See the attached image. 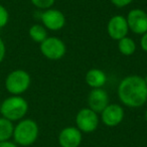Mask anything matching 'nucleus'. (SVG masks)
<instances>
[{"label": "nucleus", "instance_id": "nucleus-5", "mask_svg": "<svg viewBox=\"0 0 147 147\" xmlns=\"http://www.w3.org/2000/svg\"><path fill=\"white\" fill-rule=\"evenodd\" d=\"M40 51L47 59L57 61L63 57L67 53L65 43L57 36L47 37L40 43Z\"/></svg>", "mask_w": 147, "mask_h": 147}, {"label": "nucleus", "instance_id": "nucleus-9", "mask_svg": "<svg viewBox=\"0 0 147 147\" xmlns=\"http://www.w3.org/2000/svg\"><path fill=\"white\" fill-rule=\"evenodd\" d=\"M129 31L128 23L126 17L123 15H114L111 17L107 24V32L109 36L114 40H120L127 36Z\"/></svg>", "mask_w": 147, "mask_h": 147}, {"label": "nucleus", "instance_id": "nucleus-10", "mask_svg": "<svg viewBox=\"0 0 147 147\" xmlns=\"http://www.w3.org/2000/svg\"><path fill=\"white\" fill-rule=\"evenodd\" d=\"M124 109L118 104H109L101 112V120L106 126L116 127L124 120Z\"/></svg>", "mask_w": 147, "mask_h": 147}, {"label": "nucleus", "instance_id": "nucleus-6", "mask_svg": "<svg viewBox=\"0 0 147 147\" xmlns=\"http://www.w3.org/2000/svg\"><path fill=\"white\" fill-rule=\"evenodd\" d=\"M99 119L98 113L94 112L90 108H83L76 116L77 128L82 133H92L98 128Z\"/></svg>", "mask_w": 147, "mask_h": 147}, {"label": "nucleus", "instance_id": "nucleus-17", "mask_svg": "<svg viewBox=\"0 0 147 147\" xmlns=\"http://www.w3.org/2000/svg\"><path fill=\"white\" fill-rule=\"evenodd\" d=\"M30 1L35 7L47 10V9L51 8V6L55 4V0H30Z\"/></svg>", "mask_w": 147, "mask_h": 147}, {"label": "nucleus", "instance_id": "nucleus-14", "mask_svg": "<svg viewBox=\"0 0 147 147\" xmlns=\"http://www.w3.org/2000/svg\"><path fill=\"white\" fill-rule=\"evenodd\" d=\"M14 126L12 122L2 117L0 118V142L8 141L13 136Z\"/></svg>", "mask_w": 147, "mask_h": 147}, {"label": "nucleus", "instance_id": "nucleus-25", "mask_svg": "<svg viewBox=\"0 0 147 147\" xmlns=\"http://www.w3.org/2000/svg\"><path fill=\"white\" fill-rule=\"evenodd\" d=\"M0 109H1V104H0Z\"/></svg>", "mask_w": 147, "mask_h": 147}, {"label": "nucleus", "instance_id": "nucleus-24", "mask_svg": "<svg viewBox=\"0 0 147 147\" xmlns=\"http://www.w3.org/2000/svg\"><path fill=\"white\" fill-rule=\"evenodd\" d=\"M144 80H145V82H146V84H147V75H146V77L144 78Z\"/></svg>", "mask_w": 147, "mask_h": 147}, {"label": "nucleus", "instance_id": "nucleus-11", "mask_svg": "<svg viewBox=\"0 0 147 147\" xmlns=\"http://www.w3.org/2000/svg\"><path fill=\"white\" fill-rule=\"evenodd\" d=\"M82 140L83 133L77 127H65L59 135V143L61 147H79Z\"/></svg>", "mask_w": 147, "mask_h": 147}, {"label": "nucleus", "instance_id": "nucleus-18", "mask_svg": "<svg viewBox=\"0 0 147 147\" xmlns=\"http://www.w3.org/2000/svg\"><path fill=\"white\" fill-rule=\"evenodd\" d=\"M9 20V14L7 9L3 5L0 4V28L4 27L8 23Z\"/></svg>", "mask_w": 147, "mask_h": 147}, {"label": "nucleus", "instance_id": "nucleus-22", "mask_svg": "<svg viewBox=\"0 0 147 147\" xmlns=\"http://www.w3.org/2000/svg\"><path fill=\"white\" fill-rule=\"evenodd\" d=\"M0 147H17L16 143L11 142V141H3L0 142Z\"/></svg>", "mask_w": 147, "mask_h": 147}, {"label": "nucleus", "instance_id": "nucleus-16", "mask_svg": "<svg viewBox=\"0 0 147 147\" xmlns=\"http://www.w3.org/2000/svg\"><path fill=\"white\" fill-rule=\"evenodd\" d=\"M29 36L31 37L33 41L35 42L41 43L47 37V31L43 25L40 24H34L29 28Z\"/></svg>", "mask_w": 147, "mask_h": 147}, {"label": "nucleus", "instance_id": "nucleus-1", "mask_svg": "<svg viewBox=\"0 0 147 147\" xmlns=\"http://www.w3.org/2000/svg\"><path fill=\"white\" fill-rule=\"evenodd\" d=\"M117 92L121 103L129 108H139L147 102V84L144 78L137 75L123 79Z\"/></svg>", "mask_w": 147, "mask_h": 147}, {"label": "nucleus", "instance_id": "nucleus-13", "mask_svg": "<svg viewBox=\"0 0 147 147\" xmlns=\"http://www.w3.org/2000/svg\"><path fill=\"white\" fill-rule=\"evenodd\" d=\"M86 83L92 89H99L105 86L107 82V75L100 69H91L86 74Z\"/></svg>", "mask_w": 147, "mask_h": 147}, {"label": "nucleus", "instance_id": "nucleus-4", "mask_svg": "<svg viewBox=\"0 0 147 147\" xmlns=\"http://www.w3.org/2000/svg\"><path fill=\"white\" fill-rule=\"evenodd\" d=\"M31 79L29 74L23 69H15L11 71L5 81L6 90L14 96L24 93L29 88Z\"/></svg>", "mask_w": 147, "mask_h": 147}, {"label": "nucleus", "instance_id": "nucleus-20", "mask_svg": "<svg viewBox=\"0 0 147 147\" xmlns=\"http://www.w3.org/2000/svg\"><path fill=\"white\" fill-rule=\"evenodd\" d=\"M5 53H6V49H5V45L3 42V40L0 37V63L4 59Z\"/></svg>", "mask_w": 147, "mask_h": 147}, {"label": "nucleus", "instance_id": "nucleus-8", "mask_svg": "<svg viewBox=\"0 0 147 147\" xmlns=\"http://www.w3.org/2000/svg\"><path fill=\"white\" fill-rule=\"evenodd\" d=\"M40 20L47 29L57 31L61 29L65 24V16L57 9L49 8L40 14Z\"/></svg>", "mask_w": 147, "mask_h": 147}, {"label": "nucleus", "instance_id": "nucleus-2", "mask_svg": "<svg viewBox=\"0 0 147 147\" xmlns=\"http://www.w3.org/2000/svg\"><path fill=\"white\" fill-rule=\"evenodd\" d=\"M39 128L37 123L32 119H23L13 131V139L15 143L21 146H30L37 140Z\"/></svg>", "mask_w": 147, "mask_h": 147}, {"label": "nucleus", "instance_id": "nucleus-15", "mask_svg": "<svg viewBox=\"0 0 147 147\" xmlns=\"http://www.w3.org/2000/svg\"><path fill=\"white\" fill-rule=\"evenodd\" d=\"M118 49L123 55L129 57V55H132L136 51V43L132 38L125 36L122 39L118 40Z\"/></svg>", "mask_w": 147, "mask_h": 147}, {"label": "nucleus", "instance_id": "nucleus-12", "mask_svg": "<svg viewBox=\"0 0 147 147\" xmlns=\"http://www.w3.org/2000/svg\"><path fill=\"white\" fill-rule=\"evenodd\" d=\"M89 108L96 113H101L109 105V95L104 89H92L88 96Z\"/></svg>", "mask_w": 147, "mask_h": 147}, {"label": "nucleus", "instance_id": "nucleus-19", "mask_svg": "<svg viewBox=\"0 0 147 147\" xmlns=\"http://www.w3.org/2000/svg\"><path fill=\"white\" fill-rule=\"evenodd\" d=\"M112 4H114L116 7H119V8H122V7L128 6L129 4L133 2V0H110Z\"/></svg>", "mask_w": 147, "mask_h": 147}, {"label": "nucleus", "instance_id": "nucleus-3", "mask_svg": "<svg viewBox=\"0 0 147 147\" xmlns=\"http://www.w3.org/2000/svg\"><path fill=\"white\" fill-rule=\"evenodd\" d=\"M28 111L26 100L20 96H11L5 99L1 104L0 113L9 121L21 120Z\"/></svg>", "mask_w": 147, "mask_h": 147}, {"label": "nucleus", "instance_id": "nucleus-7", "mask_svg": "<svg viewBox=\"0 0 147 147\" xmlns=\"http://www.w3.org/2000/svg\"><path fill=\"white\" fill-rule=\"evenodd\" d=\"M129 30L135 34H144L147 32V13L139 8L132 9L126 17Z\"/></svg>", "mask_w": 147, "mask_h": 147}, {"label": "nucleus", "instance_id": "nucleus-21", "mask_svg": "<svg viewBox=\"0 0 147 147\" xmlns=\"http://www.w3.org/2000/svg\"><path fill=\"white\" fill-rule=\"evenodd\" d=\"M140 47H141V49H142L143 51L147 53V32H145L144 34H142V36H141Z\"/></svg>", "mask_w": 147, "mask_h": 147}, {"label": "nucleus", "instance_id": "nucleus-23", "mask_svg": "<svg viewBox=\"0 0 147 147\" xmlns=\"http://www.w3.org/2000/svg\"><path fill=\"white\" fill-rule=\"evenodd\" d=\"M144 119H145V121L147 122V110L145 111V114H144Z\"/></svg>", "mask_w": 147, "mask_h": 147}]
</instances>
